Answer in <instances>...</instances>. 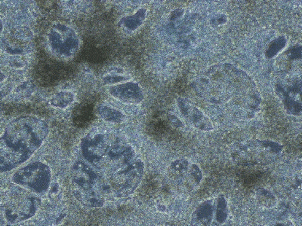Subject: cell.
Listing matches in <instances>:
<instances>
[{
    "label": "cell",
    "instance_id": "cell-18",
    "mask_svg": "<svg viewBox=\"0 0 302 226\" xmlns=\"http://www.w3.org/2000/svg\"><path fill=\"white\" fill-rule=\"evenodd\" d=\"M128 79V78L120 76H110L104 78V82L106 84L118 83V82H124Z\"/></svg>",
    "mask_w": 302,
    "mask_h": 226
},
{
    "label": "cell",
    "instance_id": "cell-16",
    "mask_svg": "<svg viewBox=\"0 0 302 226\" xmlns=\"http://www.w3.org/2000/svg\"><path fill=\"white\" fill-rule=\"evenodd\" d=\"M171 168L176 173H183L187 171L188 168V162L184 159H180V160L175 161L171 165Z\"/></svg>",
    "mask_w": 302,
    "mask_h": 226
},
{
    "label": "cell",
    "instance_id": "cell-5",
    "mask_svg": "<svg viewBox=\"0 0 302 226\" xmlns=\"http://www.w3.org/2000/svg\"><path fill=\"white\" fill-rule=\"evenodd\" d=\"M72 178L73 182L79 187V191L81 192L95 189L100 182L98 173L82 161H78L73 165Z\"/></svg>",
    "mask_w": 302,
    "mask_h": 226
},
{
    "label": "cell",
    "instance_id": "cell-20",
    "mask_svg": "<svg viewBox=\"0 0 302 226\" xmlns=\"http://www.w3.org/2000/svg\"><path fill=\"white\" fill-rule=\"evenodd\" d=\"M213 24L216 25H222L226 24L227 17L224 14H219L217 17H214L212 20Z\"/></svg>",
    "mask_w": 302,
    "mask_h": 226
},
{
    "label": "cell",
    "instance_id": "cell-11",
    "mask_svg": "<svg viewBox=\"0 0 302 226\" xmlns=\"http://www.w3.org/2000/svg\"><path fill=\"white\" fill-rule=\"evenodd\" d=\"M197 222L203 225H209L212 220L213 206L209 202L202 204L195 212Z\"/></svg>",
    "mask_w": 302,
    "mask_h": 226
},
{
    "label": "cell",
    "instance_id": "cell-19",
    "mask_svg": "<svg viewBox=\"0 0 302 226\" xmlns=\"http://www.w3.org/2000/svg\"><path fill=\"white\" fill-rule=\"evenodd\" d=\"M190 173H191V175L192 176H193V179H195V180L197 181V183H199L200 180H201L202 173L201 171H200V168H199V167L197 166V165H192Z\"/></svg>",
    "mask_w": 302,
    "mask_h": 226
},
{
    "label": "cell",
    "instance_id": "cell-6",
    "mask_svg": "<svg viewBox=\"0 0 302 226\" xmlns=\"http://www.w3.org/2000/svg\"><path fill=\"white\" fill-rule=\"evenodd\" d=\"M37 209L36 200L33 198H27L21 201L9 204L4 211L6 218L10 222H21L32 217Z\"/></svg>",
    "mask_w": 302,
    "mask_h": 226
},
{
    "label": "cell",
    "instance_id": "cell-10",
    "mask_svg": "<svg viewBox=\"0 0 302 226\" xmlns=\"http://www.w3.org/2000/svg\"><path fill=\"white\" fill-rule=\"evenodd\" d=\"M146 16H147L146 9H141L137 11V12L133 15L128 16V17L122 18L121 23L128 30H135L144 23Z\"/></svg>",
    "mask_w": 302,
    "mask_h": 226
},
{
    "label": "cell",
    "instance_id": "cell-12",
    "mask_svg": "<svg viewBox=\"0 0 302 226\" xmlns=\"http://www.w3.org/2000/svg\"><path fill=\"white\" fill-rule=\"evenodd\" d=\"M98 112L102 119L108 121V122L119 123V122H122L125 119V116L122 112L117 110V109L111 107V106H99Z\"/></svg>",
    "mask_w": 302,
    "mask_h": 226
},
{
    "label": "cell",
    "instance_id": "cell-2",
    "mask_svg": "<svg viewBox=\"0 0 302 226\" xmlns=\"http://www.w3.org/2000/svg\"><path fill=\"white\" fill-rule=\"evenodd\" d=\"M12 179L15 184L37 193H42L49 189L51 171L49 167L42 162H32L17 170Z\"/></svg>",
    "mask_w": 302,
    "mask_h": 226
},
{
    "label": "cell",
    "instance_id": "cell-9",
    "mask_svg": "<svg viewBox=\"0 0 302 226\" xmlns=\"http://www.w3.org/2000/svg\"><path fill=\"white\" fill-rule=\"evenodd\" d=\"M278 93L283 100L284 106L288 111L292 114L300 115L301 112V102L295 101L291 96L290 94L287 90H284L283 87H277Z\"/></svg>",
    "mask_w": 302,
    "mask_h": 226
},
{
    "label": "cell",
    "instance_id": "cell-14",
    "mask_svg": "<svg viewBox=\"0 0 302 226\" xmlns=\"http://www.w3.org/2000/svg\"><path fill=\"white\" fill-rule=\"evenodd\" d=\"M287 44V39L284 36H279L276 38L274 40L272 41L271 44L268 46V49L266 50V57L268 58H272V57L276 56Z\"/></svg>",
    "mask_w": 302,
    "mask_h": 226
},
{
    "label": "cell",
    "instance_id": "cell-8",
    "mask_svg": "<svg viewBox=\"0 0 302 226\" xmlns=\"http://www.w3.org/2000/svg\"><path fill=\"white\" fill-rule=\"evenodd\" d=\"M179 105L183 115L188 118L197 128L203 131H209L212 129V124L209 119L197 107L191 106L183 99L179 100Z\"/></svg>",
    "mask_w": 302,
    "mask_h": 226
},
{
    "label": "cell",
    "instance_id": "cell-1",
    "mask_svg": "<svg viewBox=\"0 0 302 226\" xmlns=\"http://www.w3.org/2000/svg\"><path fill=\"white\" fill-rule=\"evenodd\" d=\"M48 130L47 124L35 116H22L9 123L1 138V172L28 160L44 143Z\"/></svg>",
    "mask_w": 302,
    "mask_h": 226
},
{
    "label": "cell",
    "instance_id": "cell-15",
    "mask_svg": "<svg viewBox=\"0 0 302 226\" xmlns=\"http://www.w3.org/2000/svg\"><path fill=\"white\" fill-rule=\"evenodd\" d=\"M228 211L226 200L223 197L218 199L217 208H216V219L219 223H224L226 221Z\"/></svg>",
    "mask_w": 302,
    "mask_h": 226
},
{
    "label": "cell",
    "instance_id": "cell-13",
    "mask_svg": "<svg viewBox=\"0 0 302 226\" xmlns=\"http://www.w3.org/2000/svg\"><path fill=\"white\" fill-rule=\"evenodd\" d=\"M74 100V95L71 92H60L52 96L50 100V103L55 107L65 108L73 103Z\"/></svg>",
    "mask_w": 302,
    "mask_h": 226
},
{
    "label": "cell",
    "instance_id": "cell-7",
    "mask_svg": "<svg viewBox=\"0 0 302 226\" xmlns=\"http://www.w3.org/2000/svg\"><path fill=\"white\" fill-rule=\"evenodd\" d=\"M110 94L122 102L137 103L144 98V94L140 86L134 82H127L111 87Z\"/></svg>",
    "mask_w": 302,
    "mask_h": 226
},
{
    "label": "cell",
    "instance_id": "cell-17",
    "mask_svg": "<svg viewBox=\"0 0 302 226\" xmlns=\"http://www.w3.org/2000/svg\"><path fill=\"white\" fill-rule=\"evenodd\" d=\"M288 55L291 59H300L301 57V46H294L292 49H289L288 52Z\"/></svg>",
    "mask_w": 302,
    "mask_h": 226
},
{
    "label": "cell",
    "instance_id": "cell-3",
    "mask_svg": "<svg viewBox=\"0 0 302 226\" xmlns=\"http://www.w3.org/2000/svg\"><path fill=\"white\" fill-rule=\"evenodd\" d=\"M52 50L62 56H71L79 48V38L73 29L62 25H54L48 35Z\"/></svg>",
    "mask_w": 302,
    "mask_h": 226
},
{
    "label": "cell",
    "instance_id": "cell-4",
    "mask_svg": "<svg viewBox=\"0 0 302 226\" xmlns=\"http://www.w3.org/2000/svg\"><path fill=\"white\" fill-rule=\"evenodd\" d=\"M111 143L110 138L104 134L85 138L82 143V155L92 166L98 168Z\"/></svg>",
    "mask_w": 302,
    "mask_h": 226
}]
</instances>
